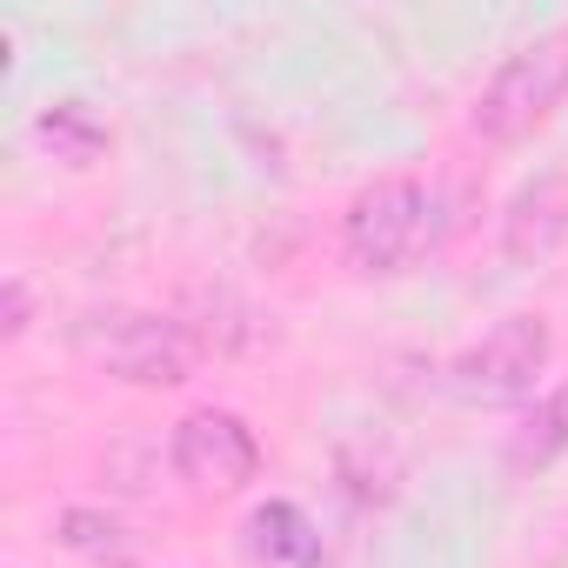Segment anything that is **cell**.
<instances>
[{
    "mask_svg": "<svg viewBox=\"0 0 568 568\" xmlns=\"http://www.w3.org/2000/svg\"><path fill=\"white\" fill-rule=\"evenodd\" d=\"M555 355V328L541 315H501L475 348L455 355L448 368V388L462 402H481V408H508L521 395H535V375L548 368Z\"/></svg>",
    "mask_w": 568,
    "mask_h": 568,
    "instance_id": "4",
    "label": "cell"
},
{
    "mask_svg": "<svg viewBox=\"0 0 568 568\" xmlns=\"http://www.w3.org/2000/svg\"><path fill=\"white\" fill-rule=\"evenodd\" d=\"M568 455V382H555L535 408H528V422L515 428V442H508V462L515 468H548V462H561Z\"/></svg>",
    "mask_w": 568,
    "mask_h": 568,
    "instance_id": "10",
    "label": "cell"
},
{
    "mask_svg": "<svg viewBox=\"0 0 568 568\" xmlns=\"http://www.w3.org/2000/svg\"><path fill=\"white\" fill-rule=\"evenodd\" d=\"M568 94V21L561 28H541L535 41H521L495 74L488 88L475 94V114L468 128L488 141V148H515L528 141Z\"/></svg>",
    "mask_w": 568,
    "mask_h": 568,
    "instance_id": "2",
    "label": "cell"
},
{
    "mask_svg": "<svg viewBox=\"0 0 568 568\" xmlns=\"http://www.w3.org/2000/svg\"><path fill=\"white\" fill-rule=\"evenodd\" d=\"M435 227H442V207L428 194L422 174H382L368 181L348 214H342V247L362 274H408L435 254Z\"/></svg>",
    "mask_w": 568,
    "mask_h": 568,
    "instance_id": "1",
    "label": "cell"
},
{
    "mask_svg": "<svg viewBox=\"0 0 568 568\" xmlns=\"http://www.w3.org/2000/svg\"><path fill=\"white\" fill-rule=\"evenodd\" d=\"M34 141L61 161V168H94L108 148H114V128L88 108V101H48L41 114H34Z\"/></svg>",
    "mask_w": 568,
    "mask_h": 568,
    "instance_id": "8",
    "label": "cell"
},
{
    "mask_svg": "<svg viewBox=\"0 0 568 568\" xmlns=\"http://www.w3.org/2000/svg\"><path fill=\"white\" fill-rule=\"evenodd\" d=\"M568 241V174H535L515 201H508V221H501V254L508 267H541L555 247Z\"/></svg>",
    "mask_w": 568,
    "mask_h": 568,
    "instance_id": "6",
    "label": "cell"
},
{
    "mask_svg": "<svg viewBox=\"0 0 568 568\" xmlns=\"http://www.w3.org/2000/svg\"><path fill=\"white\" fill-rule=\"evenodd\" d=\"M54 541H61L68 555H81V561H94V568H134L141 548H148V541L134 535V521H121L114 508H61Z\"/></svg>",
    "mask_w": 568,
    "mask_h": 568,
    "instance_id": "7",
    "label": "cell"
},
{
    "mask_svg": "<svg viewBox=\"0 0 568 568\" xmlns=\"http://www.w3.org/2000/svg\"><path fill=\"white\" fill-rule=\"evenodd\" d=\"M81 355L114 375V382H134V388H181L194 375V335L168 315H148V308H108V315H88L81 322Z\"/></svg>",
    "mask_w": 568,
    "mask_h": 568,
    "instance_id": "3",
    "label": "cell"
},
{
    "mask_svg": "<svg viewBox=\"0 0 568 568\" xmlns=\"http://www.w3.org/2000/svg\"><path fill=\"white\" fill-rule=\"evenodd\" d=\"M168 462L194 495H241L261 475V442L234 408H187L168 435Z\"/></svg>",
    "mask_w": 568,
    "mask_h": 568,
    "instance_id": "5",
    "label": "cell"
},
{
    "mask_svg": "<svg viewBox=\"0 0 568 568\" xmlns=\"http://www.w3.org/2000/svg\"><path fill=\"white\" fill-rule=\"evenodd\" d=\"M247 548L267 568H322V535L295 501H267L247 515Z\"/></svg>",
    "mask_w": 568,
    "mask_h": 568,
    "instance_id": "9",
    "label": "cell"
},
{
    "mask_svg": "<svg viewBox=\"0 0 568 568\" xmlns=\"http://www.w3.org/2000/svg\"><path fill=\"white\" fill-rule=\"evenodd\" d=\"M34 322V295H28V274H8V342H21Z\"/></svg>",
    "mask_w": 568,
    "mask_h": 568,
    "instance_id": "11",
    "label": "cell"
}]
</instances>
